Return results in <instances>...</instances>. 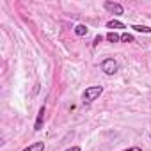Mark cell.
Returning a JSON list of instances; mask_svg holds the SVG:
<instances>
[{"mask_svg":"<svg viewBox=\"0 0 151 151\" xmlns=\"http://www.w3.org/2000/svg\"><path fill=\"white\" fill-rule=\"evenodd\" d=\"M149 137H151V135H149Z\"/></svg>","mask_w":151,"mask_h":151,"instance_id":"obj_14","label":"cell"},{"mask_svg":"<svg viewBox=\"0 0 151 151\" xmlns=\"http://www.w3.org/2000/svg\"><path fill=\"white\" fill-rule=\"evenodd\" d=\"M45 112H46V109H45V105L39 109V112H37V119H36V124H34V130L36 132H39L41 128H43V123H45Z\"/></svg>","mask_w":151,"mask_h":151,"instance_id":"obj_4","label":"cell"},{"mask_svg":"<svg viewBox=\"0 0 151 151\" xmlns=\"http://www.w3.org/2000/svg\"><path fill=\"white\" fill-rule=\"evenodd\" d=\"M66 151H82V149H80L78 146H73V147H68Z\"/></svg>","mask_w":151,"mask_h":151,"instance_id":"obj_13","label":"cell"},{"mask_svg":"<svg viewBox=\"0 0 151 151\" xmlns=\"http://www.w3.org/2000/svg\"><path fill=\"white\" fill-rule=\"evenodd\" d=\"M132 29L135 32H144V34H151V27H146V25H132Z\"/></svg>","mask_w":151,"mask_h":151,"instance_id":"obj_8","label":"cell"},{"mask_svg":"<svg viewBox=\"0 0 151 151\" xmlns=\"http://www.w3.org/2000/svg\"><path fill=\"white\" fill-rule=\"evenodd\" d=\"M101 93H103V87H101V86H89V87H86V91L82 93V101H84V105H89V103H93L94 100H98V98L101 96Z\"/></svg>","mask_w":151,"mask_h":151,"instance_id":"obj_1","label":"cell"},{"mask_svg":"<svg viewBox=\"0 0 151 151\" xmlns=\"http://www.w3.org/2000/svg\"><path fill=\"white\" fill-rule=\"evenodd\" d=\"M87 32H89V29L86 25H77L75 27V34L77 36H87Z\"/></svg>","mask_w":151,"mask_h":151,"instance_id":"obj_9","label":"cell"},{"mask_svg":"<svg viewBox=\"0 0 151 151\" xmlns=\"http://www.w3.org/2000/svg\"><path fill=\"white\" fill-rule=\"evenodd\" d=\"M45 142L41 140V142H34V144H30V146H27L25 149H22V151H45Z\"/></svg>","mask_w":151,"mask_h":151,"instance_id":"obj_5","label":"cell"},{"mask_svg":"<svg viewBox=\"0 0 151 151\" xmlns=\"http://www.w3.org/2000/svg\"><path fill=\"white\" fill-rule=\"evenodd\" d=\"M101 41H103V36H96V37H94V41H93V46H98Z\"/></svg>","mask_w":151,"mask_h":151,"instance_id":"obj_11","label":"cell"},{"mask_svg":"<svg viewBox=\"0 0 151 151\" xmlns=\"http://www.w3.org/2000/svg\"><path fill=\"white\" fill-rule=\"evenodd\" d=\"M105 37H107V41H109V43H119V41H121V34H117V32H112V30H110V32H109Z\"/></svg>","mask_w":151,"mask_h":151,"instance_id":"obj_7","label":"cell"},{"mask_svg":"<svg viewBox=\"0 0 151 151\" xmlns=\"http://www.w3.org/2000/svg\"><path fill=\"white\" fill-rule=\"evenodd\" d=\"M121 41L123 43H135V37L132 34H128V32H123L121 34Z\"/></svg>","mask_w":151,"mask_h":151,"instance_id":"obj_10","label":"cell"},{"mask_svg":"<svg viewBox=\"0 0 151 151\" xmlns=\"http://www.w3.org/2000/svg\"><path fill=\"white\" fill-rule=\"evenodd\" d=\"M100 68H101V71L107 75V77H112V75H116V73L119 71V62H117L114 57H107V59L101 60Z\"/></svg>","mask_w":151,"mask_h":151,"instance_id":"obj_2","label":"cell"},{"mask_svg":"<svg viewBox=\"0 0 151 151\" xmlns=\"http://www.w3.org/2000/svg\"><path fill=\"white\" fill-rule=\"evenodd\" d=\"M107 29H112V32H114V29H126V25L123 22H119V20H109Z\"/></svg>","mask_w":151,"mask_h":151,"instance_id":"obj_6","label":"cell"},{"mask_svg":"<svg viewBox=\"0 0 151 151\" xmlns=\"http://www.w3.org/2000/svg\"><path fill=\"white\" fill-rule=\"evenodd\" d=\"M103 7H105L109 13L117 14V16H121V14L124 13V7H123L121 4H117V2H105V4H103Z\"/></svg>","mask_w":151,"mask_h":151,"instance_id":"obj_3","label":"cell"},{"mask_svg":"<svg viewBox=\"0 0 151 151\" xmlns=\"http://www.w3.org/2000/svg\"><path fill=\"white\" fill-rule=\"evenodd\" d=\"M123 151H144V149L139 147V146H133V147H128V149H123Z\"/></svg>","mask_w":151,"mask_h":151,"instance_id":"obj_12","label":"cell"}]
</instances>
